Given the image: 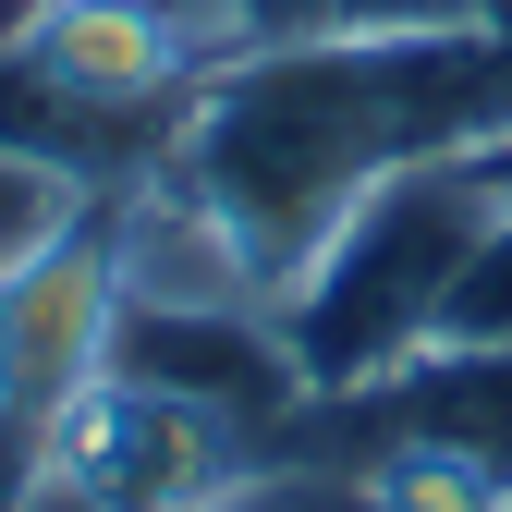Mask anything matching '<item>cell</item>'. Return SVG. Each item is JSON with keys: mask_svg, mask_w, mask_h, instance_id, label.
<instances>
[{"mask_svg": "<svg viewBox=\"0 0 512 512\" xmlns=\"http://www.w3.org/2000/svg\"><path fill=\"white\" fill-rule=\"evenodd\" d=\"M476 135H512V37L305 25V37H269L244 61H208L159 171L244 244V269L281 305L378 171H403L427 147H476Z\"/></svg>", "mask_w": 512, "mask_h": 512, "instance_id": "1", "label": "cell"}, {"mask_svg": "<svg viewBox=\"0 0 512 512\" xmlns=\"http://www.w3.org/2000/svg\"><path fill=\"white\" fill-rule=\"evenodd\" d=\"M500 208H512V135L427 147L403 171H378L342 208V232L305 256V281L281 293V342L305 366V391H366L403 354H427L439 305H452L464 256Z\"/></svg>", "mask_w": 512, "mask_h": 512, "instance_id": "2", "label": "cell"}, {"mask_svg": "<svg viewBox=\"0 0 512 512\" xmlns=\"http://www.w3.org/2000/svg\"><path fill=\"white\" fill-rule=\"evenodd\" d=\"M13 25H25V0H0V37H13Z\"/></svg>", "mask_w": 512, "mask_h": 512, "instance_id": "9", "label": "cell"}, {"mask_svg": "<svg viewBox=\"0 0 512 512\" xmlns=\"http://www.w3.org/2000/svg\"><path fill=\"white\" fill-rule=\"evenodd\" d=\"M256 464V439L183 391H147V378L98 366L49 427V476H74L98 512H208L232 476Z\"/></svg>", "mask_w": 512, "mask_h": 512, "instance_id": "3", "label": "cell"}, {"mask_svg": "<svg viewBox=\"0 0 512 512\" xmlns=\"http://www.w3.org/2000/svg\"><path fill=\"white\" fill-rule=\"evenodd\" d=\"M208 512H220V500H208Z\"/></svg>", "mask_w": 512, "mask_h": 512, "instance_id": "10", "label": "cell"}, {"mask_svg": "<svg viewBox=\"0 0 512 512\" xmlns=\"http://www.w3.org/2000/svg\"><path fill=\"white\" fill-rule=\"evenodd\" d=\"M49 476V415L0 403V512H25V488Z\"/></svg>", "mask_w": 512, "mask_h": 512, "instance_id": "8", "label": "cell"}, {"mask_svg": "<svg viewBox=\"0 0 512 512\" xmlns=\"http://www.w3.org/2000/svg\"><path fill=\"white\" fill-rule=\"evenodd\" d=\"M378 439L354 464H378V452H452V464H476L488 488H512V342H427V354H403L391 378H366V391H342Z\"/></svg>", "mask_w": 512, "mask_h": 512, "instance_id": "4", "label": "cell"}, {"mask_svg": "<svg viewBox=\"0 0 512 512\" xmlns=\"http://www.w3.org/2000/svg\"><path fill=\"white\" fill-rule=\"evenodd\" d=\"M86 208H98V196H86L74 171H49V159H25V147H0V281H13L25 256H49Z\"/></svg>", "mask_w": 512, "mask_h": 512, "instance_id": "5", "label": "cell"}, {"mask_svg": "<svg viewBox=\"0 0 512 512\" xmlns=\"http://www.w3.org/2000/svg\"><path fill=\"white\" fill-rule=\"evenodd\" d=\"M439 342H512V208L476 232V256H464L452 305H439Z\"/></svg>", "mask_w": 512, "mask_h": 512, "instance_id": "6", "label": "cell"}, {"mask_svg": "<svg viewBox=\"0 0 512 512\" xmlns=\"http://www.w3.org/2000/svg\"><path fill=\"white\" fill-rule=\"evenodd\" d=\"M330 25H366V37H439V25H476V0H330Z\"/></svg>", "mask_w": 512, "mask_h": 512, "instance_id": "7", "label": "cell"}]
</instances>
